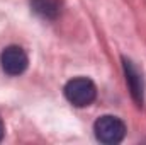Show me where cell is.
<instances>
[{
  "label": "cell",
  "mask_w": 146,
  "mask_h": 145,
  "mask_svg": "<svg viewBox=\"0 0 146 145\" xmlns=\"http://www.w3.org/2000/svg\"><path fill=\"white\" fill-rule=\"evenodd\" d=\"M65 97L68 103L76 108L90 106L97 97V87L95 84L87 77H75L66 82L65 85Z\"/></svg>",
  "instance_id": "6da1fadb"
},
{
  "label": "cell",
  "mask_w": 146,
  "mask_h": 145,
  "mask_svg": "<svg viewBox=\"0 0 146 145\" xmlns=\"http://www.w3.org/2000/svg\"><path fill=\"white\" fill-rule=\"evenodd\" d=\"M94 132L99 142L107 145H115L124 140L126 137V125L121 118L104 114L94 123Z\"/></svg>",
  "instance_id": "7a4b0ae2"
},
{
  "label": "cell",
  "mask_w": 146,
  "mask_h": 145,
  "mask_svg": "<svg viewBox=\"0 0 146 145\" xmlns=\"http://www.w3.org/2000/svg\"><path fill=\"white\" fill-rule=\"evenodd\" d=\"M0 65L3 68V72L10 77H17L21 73L26 72L27 65H29V58L27 53L21 48V46H7L2 55H0Z\"/></svg>",
  "instance_id": "3957f363"
},
{
  "label": "cell",
  "mask_w": 146,
  "mask_h": 145,
  "mask_svg": "<svg viewBox=\"0 0 146 145\" xmlns=\"http://www.w3.org/2000/svg\"><path fill=\"white\" fill-rule=\"evenodd\" d=\"M122 67L126 73V82L131 89V96L136 101L138 106H143V96H145V82H143V73L139 72V68L134 65V62H131L129 58H122Z\"/></svg>",
  "instance_id": "277c9868"
},
{
  "label": "cell",
  "mask_w": 146,
  "mask_h": 145,
  "mask_svg": "<svg viewBox=\"0 0 146 145\" xmlns=\"http://www.w3.org/2000/svg\"><path fill=\"white\" fill-rule=\"evenodd\" d=\"M33 12L44 21H53L61 12V0H31Z\"/></svg>",
  "instance_id": "5b68a950"
},
{
  "label": "cell",
  "mask_w": 146,
  "mask_h": 145,
  "mask_svg": "<svg viewBox=\"0 0 146 145\" xmlns=\"http://www.w3.org/2000/svg\"><path fill=\"white\" fill-rule=\"evenodd\" d=\"M3 135H5V126H3V121H2V118H0V140L3 138Z\"/></svg>",
  "instance_id": "8992f818"
}]
</instances>
